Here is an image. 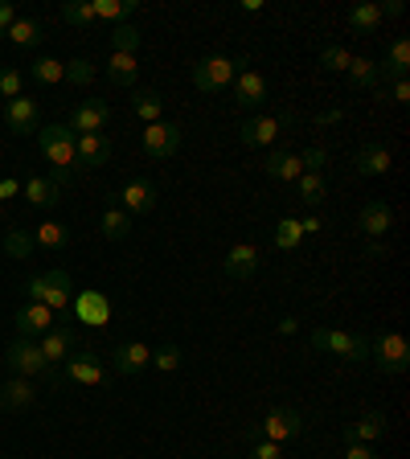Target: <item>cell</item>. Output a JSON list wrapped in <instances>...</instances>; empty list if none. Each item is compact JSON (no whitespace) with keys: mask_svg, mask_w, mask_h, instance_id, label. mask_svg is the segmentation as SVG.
<instances>
[{"mask_svg":"<svg viewBox=\"0 0 410 459\" xmlns=\"http://www.w3.org/2000/svg\"><path fill=\"white\" fill-rule=\"evenodd\" d=\"M308 344L316 352H333L341 361H369V341L366 336H357L349 328H312L308 332Z\"/></svg>","mask_w":410,"mask_h":459,"instance_id":"obj_4","label":"cell"},{"mask_svg":"<svg viewBox=\"0 0 410 459\" xmlns=\"http://www.w3.org/2000/svg\"><path fill=\"white\" fill-rule=\"evenodd\" d=\"M70 316H75L78 324L103 328V324H111V299L103 296V291H95V288L75 291V299H70Z\"/></svg>","mask_w":410,"mask_h":459,"instance_id":"obj_12","label":"cell"},{"mask_svg":"<svg viewBox=\"0 0 410 459\" xmlns=\"http://www.w3.org/2000/svg\"><path fill=\"white\" fill-rule=\"evenodd\" d=\"M369 361L378 365V374H406L410 369V344L402 332H378L369 341Z\"/></svg>","mask_w":410,"mask_h":459,"instance_id":"obj_6","label":"cell"},{"mask_svg":"<svg viewBox=\"0 0 410 459\" xmlns=\"http://www.w3.org/2000/svg\"><path fill=\"white\" fill-rule=\"evenodd\" d=\"M4 459H9V455H4Z\"/></svg>","mask_w":410,"mask_h":459,"instance_id":"obj_60","label":"cell"},{"mask_svg":"<svg viewBox=\"0 0 410 459\" xmlns=\"http://www.w3.org/2000/svg\"><path fill=\"white\" fill-rule=\"evenodd\" d=\"M300 242H304L300 218H283V222L275 226V246H280V250H300Z\"/></svg>","mask_w":410,"mask_h":459,"instance_id":"obj_40","label":"cell"},{"mask_svg":"<svg viewBox=\"0 0 410 459\" xmlns=\"http://www.w3.org/2000/svg\"><path fill=\"white\" fill-rule=\"evenodd\" d=\"M366 255H369V258H386V242H382V238H369Z\"/></svg>","mask_w":410,"mask_h":459,"instance_id":"obj_54","label":"cell"},{"mask_svg":"<svg viewBox=\"0 0 410 459\" xmlns=\"http://www.w3.org/2000/svg\"><path fill=\"white\" fill-rule=\"evenodd\" d=\"M148 365H152V349L144 341H128V344H119V349L111 352V369H115V374H123V377L144 374Z\"/></svg>","mask_w":410,"mask_h":459,"instance_id":"obj_17","label":"cell"},{"mask_svg":"<svg viewBox=\"0 0 410 459\" xmlns=\"http://www.w3.org/2000/svg\"><path fill=\"white\" fill-rule=\"evenodd\" d=\"M33 242L45 246V250H62V246L70 242V230H66L62 222H42L33 230Z\"/></svg>","mask_w":410,"mask_h":459,"instance_id":"obj_36","label":"cell"},{"mask_svg":"<svg viewBox=\"0 0 410 459\" xmlns=\"http://www.w3.org/2000/svg\"><path fill=\"white\" fill-rule=\"evenodd\" d=\"M390 99L406 107V103H410V83H406V78H394V86H390Z\"/></svg>","mask_w":410,"mask_h":459,"instance_id":"obj_49","label":"cell"},{"mask_svg":"<svg viewBox=\"0 0 410 459\" xmlns=\"http://www.w3.org/2000/svg\"><path fill=\"white\" fill-rule=\"evenodd\" d=\"M263 255H259V246L255 242H238L226 250V258H222V271H226L230 279H250L255 271H259Z\"/></svg>","mask_w":410,"mask_h":459,"instance_id":"obj_18","label":"cell"},{"mask_svg":"<svg viewBox=\"0 0 410 459\" xmlns=\"http://www.w3.org/2000/svg\"><path fill=\"white\" fill-rule=\"evenodd\" d=\"M296 123V111H280V115H250L242 128H238V139L247 148H271L280 131H288Z\"/></svg>","mask_w":410,"mask_h":459,"instance_id":"obj_7","label":"cell"},{"mask_svg":"<svg viewBox=\"0 0 410 459\" xmlns=\"http://www.w3.org/2000/svg\"><path fill=\"white\" fill-rule=\"evenodd\" d=\"M29 75L42 86H58L66 78V62H58V58H37V62L29 66Z\"/></svg>","mask_w":410,"mask_h":459,"instance_id":"obj_38","label":"cell"},{"mask_svg":"<svg viewBox=\"0 0 410 459\" xmlns=\"http://www.w3.org/2000/svg\"><path fill=\"white\" fill-rule=\"evenodd\" d=\"M131 107H136V115H140L144 123H156L161 111H164V95H161V91H136Z\"/></svg>","mask_w":410,"mask_h":459,"instance_id":"obj_35","label":"cell"},{"mask_svg":"<svg viewBox=\"0 0 410 459\" xmlns=\"http://www.w3.org/2000/svg\"><path fill=\"white\" fill-rule=\"evenodd\" d=\"M324 193H328V189H324V177H320V172H304L300 181H296V202L308 205V210H316V205L324 202Z\"/></svg>","mask_w":410,"mask_h":459,"instance_id":"obj_34","label":"cell"},{"mask_svg":"<svg viewBox=\"0 0 410 459\" xmlns=\"http://www.w3.org/2000/svg\"><path fill=\"white\" fill-rule=\"evenodd\" d=\"M0 222H4V205H0Z\"/></svg>","mask_w":410,"mask_h":459,"instance_id":"obj_58","label":"cell"},{"mask_svg":"<svg viewBox=\"0 0 410 459\" xmlns=\"http://www.w3.org/2000/svg\"><path fill=\"white\" fill-rule=\"evenodd\" d=\"M386 410H369V415H361L357 423H349L345 427V443H374V439L386 435Z\"/></svg>","mask_w":410,"mask_h":459,"instance_id":"obj_24","label":"cell"},{"mask_svg":"<svg viewBox=\"0 0 410 459\" xmlns=\"http://www.w3.org/2000/svg\"><path fill=\"white\" fill-rule=\"evenodd\" d=\"M33 402H37V390L29 385V377H9L0 385V406L4 410H29Z\"/></svg>","mask_w":410,"mask_h":459,"instance_id":"obj_26","label":"cell"},{"mask_svg":"<svg viewBox=\"0 0 410 459\" xmlns=\"http://www.w3.org/2000/svg\"><path fill=\"white\" fill-rule=\"evenodd\" d=\"M378 70H382V78H406V70H410V42L406 37L390 42V50H386Z\"/></svg>","mask_w":410,"mask_h":459,"instance_id":"obj_29","label":"cell"},{"mask_svg":"<svg viewBox=\"0 0 410 459\" xmlns=\"http://www.w3.org/2000/svg\"><path fill=\"white\" fill-rule=\"evenodd\" d=\"M275 328H280L283 336H296V332H300V324H296V316H280V324H275Z\"/></svg>","mask_w":410,"mask_h":459,"instance_id":"obj_53","label":"cell"},{"mask_svg":"<svg viewBox=\"0 0 410 459\" xmlns=\"http://www.w3.org/2000/svg\"><path fill=\"white\" fill-rule=\"evenodd\" d=\"M4 365H9L17 377H54L58 382V365L45 361L42 349H37V341H29V336H17V341L9 344Z\"/></svg>","mask_w":410,"mask_h":459,"instance_id":"obj_5","label":"cell"},{"mask_svg":"<svg viewBox=\"0 0 410 459\" xmlns=\"http://www.w3.org/2000/svg\"><path fill=\"white\" fill-rule=\"evenodd\" d=\"M156 181H148V177H136V181H128L123 185V193H119V205H123V214H136V218H144V214H152L156 210Z\"/></svg>","mask_w":410,"mask_h":459,"instance_id":"obj_16","label":"cell"},{"mask_svg":"<svg viewBox=\"0 0 410 459\" xmlns=\"http://www.w3.org/2000/svg\"><path fill=\"white\" fill-rule=\"evenodd\" d=\"M78 136L66 123H50V128H37V148H42V156L50 164H54V172H50V181H58L66 189L70 185V177L78 172Z\"/></svg>","mask_w":410,"mask_h":459,"instance_id":"obj_1","label":"cell"},{"mask_svg":"<svg viewBox=\"0 0 410 459\" xmlns=\"http://www.w3.org/2000/svg\"><path fill=\"white\" fill-rule=\"evenodd\" d=\"M353 169L361 172V177H386V172H390V148H386V144H378V139L361 144L357 156H353Z\"/></svg>","mask_w":410,"mask_h":459,"instance_id":"obj_20","label":"cell"},{"mask_svg":"<svg viewBox=\"0 0 410 459\" xmlns=\"http://www.w3.org/2000/svg\"><path fill=\"white\" fill-rule=\"evenodd\" d=\"M25 296H29L33 304H45L50 312H66L70 299H75V283H70V275H66L62 267H50V271H42V275L25 279Z\"/></svg>","mask_w":410,"mask_h":459,"instance_id":"obj_2","label":"cell"},{"mask_svg":"<svg viewBox=\"0 0 410 459\" xmlns=\"http://www.w3.org/2000/svg\"><path fill=\"white\" fill-rule=\"evenodd\" d=\"M4 128L17 131V136H37L42 128V107H37V99H9L4 103Z\"/></svg>","mask_w":410,"mask_h":459,"instance_id":"obj_13","label":"cell"},{"mask_svg":"<svg viewBox=\"0 0 410 459\" xmlns=\"http://www.w3.org/2000/svg\"><path fill=\"white\" fill-rule=\"evenodd\" d=\"M300 164H304V172H324V164H328V152H324L320 144H312V148L300 152Z\"/></svg>","mask_w":410,"mask_h":459,"instance_id":"obj_47","label":"cell"},{"mask_svg":"<svg viewBox=\"0 0 410 459\" xmlns=\"http://www.w3.org/2000/svg\"><path fill=\"white\" fill-rule=\"evenodd\" d=\"M12 21H17V9H12L9 0H0V33L9 29V25H12Z\"/></svg>","mask_w":410,"mask_h":459,"instance_id":"obj_50","label":"cell"},{"mask_svg":"<svg viewBox=\"0 0 410 459\" xmlns=\"http://www.w3.org/2000/svg\"><path fill=\"white\" fill-rule=\"evenodd\" d=\"M91 9H95V21H115V25H123L131 12L140 9V0H91Z\"/></svg>","mask_w":410,"mask_h":459,"instance_id":"obj_30","label":"cell"},{"mask_svg":"<svg viewBox=\"0 0 410 459\" xmlns=\"http://www.w3.org/2000/svg\"><path fill=\"white\" fill-rule=\"evenodd\" d=\"M17 328H21V336H29V341H37V336H45L50 328H58V312H50L45 304H33V299H25L21 308H17Z\"/></svg>","mask_w":410,"mask_h":459,"instance_id":"obj_15","label":"cell"},{"mask_svg":"<svg viewBox=\"0 0 410 459\" xmlns=\"http://www.w3.org/2000/svg\"><path fill=\"white\" fill-rule=\"evenodd\" d=\"M230 103L242 111H259L263 103H267V78H263L259 70L242 66L234 75V83H230Z\"/></svg>","mask_w":410,"mask_h":459,"instance_id":"obj_9","label":"cell"},{"mask_svg":"<svg viewBox=\"0 0 410 459\" xmlns=\"http://www.w3.org/2000/svg\"><path fill=\"white\" fill-rule=\"evenodd\" d=\"M140 29H136V25H115V29H111V54H136V50H140Z\"/></svg>","mask_w":410,"mask_h":459,"instance_id":"obj_37","label":"cell"},{"mask_svg":"<svg viewBox=\"0 0 410 459\" xmlns=\"http://www.w3.org/2000/svg\"><path fill=\"white\" fill-rule=\"evenodd\" d=\"M99 230H103V238H107V242H123V238L131 234V214H123L119 197H111V202H107V210H103V222H99Z\"/></svg>","mask_w":410,"mask_h":459,"instance_id":"obj_27","label":"cell"},{"mask_svg":"<svg viewBox=\"0 0 410 459\" xmlns=\"http://www.w3.org/2000/svg\"><path fill=\"white\" fill-rule=\"evenodd\" d=\"M21 95H25V75L12 70V66H4V70H0V99H21Z\"/></svg>","mask_w":410,"mask_h":459,"instance_id":"obj_45","label":"cell"},{"mask_svg":"<svg viewBox=\"0 0 410 459\" xmlns=\"http://www.w3.org/2000/svg\"><path fill=\"white\" fill-rule=\"evenodd\" d=\"M111 123V107L103 103V99H87V103H78L75 111H70V123L66 128L75 131V136H95V131H103Z\"/></svg>","mask_w":410,"mask_h":459,"instance_id":"obj_14","label":"cell"},{"mask_svg":"<svg viewBox=\"0 0 410 459\" xmlns=\"http://www.w3.org/2000/svg\"><path fill=\"white\" fill-rule=\"evenodd\" d=\"M288 447L283 443H271V439H250V459H283Z\"/></svg>","mask_w":410,"mask_h":459,"instance_id":"obj_46","label":"cell"},{"mask_svg":"<svg viewBox=\"0 0 410 459\" xmlns=\"http://www.w3.org/2000/svg\"><path fill=\"white\" fill-rule=\"evenodd\" d=\"M382 21H386V17H382V4H357V9H349V29L353 33H378L382 29Z\"/></svg>","mask_w":410,"mask_h":459,"instance_id":"obj_32","label":"cell"},{"mask_svg":"<svg viewBox=\"0 0 410 459\" xmlns=\"http://www.w3.org/2000/svg\"><path fill=\"white\" fill-rule=\"evenodd\" d=\"M181 123H169V119H156V123H148L144 128V152H148L152 161H169V156H177L181 152Z\"/></svg>","mask_w":410,"mask_h":459,"instance_id":"obj_10","label":"cell"},{"mask_svg":"<svg viewBox=\"0 0 410 459\" xmlns=\"http://www.w3.org/2000/svg\"><path fill=\"white\" fill-rule=\"evenodd\" d=\"M75 341H78V332L66 328V324H58V328H50L45 336H37V349H42V357L50 365H58V361H66V357L75 352Z\"/></svg>","mask_w":410,"mask_h":459,"instance_id":"obj_19","label":"cell"},{"mask_svg":"<svg viewBox=\"0 0 410 459\" xmlns=\"http://www.w3.org/2000/svg\"><path fill=\"white\" fill-rule=\"evenodd\" d=\"M300 230H304V238H308V234H320L324 222H320L316 214H308V218H300Z\"/></svg>","mask_w":410,"mask_h":459,"instance_id":"obj_51","label":"cell"},{"mask_svg":"<svg viewBox=\"0 0 410 459\" xmlns=\"http://www.w3.org/2000/svg\"><path fill=\"white\" fill-rule=\"evenodd\" d=\"M17 193H21V181H12V177L9 181H0V205L9 202V197H17Z\"/></svg>","mask_w":410,"mask_h":459,"instance_id":"obj_52","label":"cell"},{"mask_svg":"<svg viewBox=\"0 0 410 459\" xmlns=\"http://www.w3.org/2000/svg\"><path fill=\"white\" fill-rule=\"evenodd\" d=\"M33 250H37L33 234H25V230H4V255L9 258H29Z\"/></svg>","mask_w":410,"mask_h":459,"instance_id":"obj_41","label":"cell"},{"mask_svg":"<svg viewBox=\"0 0 410 459\" xmlns=\"http://www.w3.org/2000/svg\"><path fill=\"white\" fill-rule=\"evenodd\" d=\"M95 62H87V58H75V62H66V78L62 83H75V86H91L95 83Z\"/></svg>","mask_w":410,"mask_h":459,"instance_id":"obj_43","label":"cell"},{"mask_svg":"<svg viewBox=\"0 0 410 459\" xmlns=\"http://www.w3.org/2000/svg\"><path fill=\"white\" fill-rule=\"evenodd\" d=\"M394 226V210L386 202H366L361 218H357V230L366 238H386V230Z\"/></svg>","mask_w":410,"mask_h":459,"instance_id":"obj_22","label":"cell"},{"mask_svg":"<svg viewBox=\"0 0 410 459\" xmlns=\"http://www.w3.org/2000/svg\"><path fill=\"white\" fill-rule=\"evenodd\" d=\"M4 37H9L12 45H25V50H33V45H42V21H29V17H17V21L4 29Z\"/></svg>","mask_w":410,"mask_h":459,"instance_id":"obj_33","label":"cell"},{"mask_svg":"<svg viewBox=\"0 0 410 459\" xmlns=\"http://www.w3.org/2000/svg\"><path fill=\"white\" fill-rule=\"evenodd\" d=\"M402 9H406V4H402V0H390V4H382V17H398Z\"/></svg>","mask_w":410,"mask_h":459,"instance_id":"obj_55","label":"cell"},{"mask_svg":"<svg viewBox=\"0 0 410 459\" xmlns=\"http://www.w3.org/2000/svg\"><path fill=\"white\" fill-rule=\"evenodd\" d=\"M78 169H103V164L111 161V139L103 136V131H95V136H78Z\"/></svg>","mask_w":410,"mask_h":459,"instance_id":"obj_21","label":"cell"},{"mask_svg":"<svg viewBox=\"0 0 410 459\" xmlns=\"http://www.w3.org/2000/svg\"><path fill=\"white\" fill-rule=\"evenodd\" d=\"M0 369H4V357H0Z\"/></svg>","mask_w":410,"mask_h":459,"instance_id":"obj_59","label":"cell"},{"mask_svg":"<svg viewBox=\"0 0 410 459\" xmlns=\"http://www.w3.org/2000/svg\"><path fill=\"white\" fill-rule=\"evenodd\" d=\"M66 25H75V29H87L95 21V9H91V0H66L62 12H58Z\"/></svg>","mask_w":410,"mask_h":459,"instance_id":"obj_39","label":"cell"},{"mask_svg":"<svg viewBox=\"0 0 410 459\" xmlns=\"http://www.w3.org/2000/svg\"><path fill=\"white\" fill-rule=\"evenodd\" d=\"M349 58H353V54H349L345 45H336V42H328V45L320 50V66H324V70H333V75H345V70H349Z\"/></svg>","mask_w":410,"mask_h":459,"instance_id":"obj_42","label":"cell"},{"mask_svg":"<svg viewBox=\"0 0 410 459\" xmlns=\"http://www.w3.org/2000/svg\"><path fill=\"white\" fill-rule=\"evenodd\" d=\"M255 435L259 439H271V443H292V439L304 435V418L296 406H271L267 415H263V423L255 427Z\"/></svg>","mask_w":410,"mask_h":459,"instance_id":"obj_8","label":"cell"},{"mask_svg":"<svg viewBox=\"0 0 410 459\" xmlns=\"http://www.w3.org/2000/svg\"><path fill=\"white\" fill-rule=\"evenodd\" d=\"M62 377L75 385H103L107 382V365H103V357L99 352H70L62 361Z\"/></svg>","mask_w":410,"mask_h":459,"instance_id":"obj_11","label":"cell"},{"mask_svg":"<svg viewBox=\"0 0 410 459\" xmlns=\"http://www.w3.org/2000/svg\"><path fill=\"white\" fill-rule=\"evenodd\" d=\"M345 75H349V83H353L357 91H374V95L382 91V70H378V62H374V58L353 54V58H349Z\"/></svg>","mask_w":410,"mask_h":459,"instance_id":"obj_25","label":"cell"},{"mask_svg":"<svg viewBox=\"0 0 410 459\" xmlns=\"http://www.w3.org/2000/svg\"><path fill=\"white\" fill-rule=\"evenodd\" d=\"M181 349H177V344H161V349L152 352V365H156V369H161V374H177V369H181Z\"/></svg>","mask_w":410,"mask_h":459,"instance_id":"obj_44","label":"cell"},{"mask_svg":"<svg viewBox=\"0 0 410 459\" xmlns=\"http://www.w3.org/2000/svg\"><path fill=\"white\" fill-rule=\"evenodd\" d=\"M336 119H341V111H324V115L316 119V123H320V128H328V123H336Z\"/></svg>","mask_w":410,"mask_h":459,"instance_id":"obj_56","label":"cell"},{"mask_svg":"<svg viewBox=\"0 0 410 459\" xmlns=\"http://www.w3.org/2000/svg\"><path fill=\"white\" fill-rule=\"evenodd\" d=\"M345 459H378V451L369 443H345Z\"/></svg>","mask_w":410,"mask_h":459,"instance_id":"obj_48","label":"cell"},{"mask_svg":"<svg viewBox=\"0 0 410 459\" xmlns=\"http://www.w3.org/2000/svg\"><path fill=\"white\" fill-rule=\"evenodd\" d=\"M238 9H242V12H259V9H263V0H242Z\"/></svg>","mask_w":410,"mask_h":459,"instance_id":"obj_57","label":"cell"},{"mask_svg":"<svg viewBox=\"0 0 410 459\" xmlns=\"http://www.w3.org/2000/svg\"><path fill=\"white\" fill-rule=\"evenodd\" d=\"M136 75H140V62H136V54H111V62H107L111 86H136Z\"/></svg>","mask_w":410,"mask_h":459,"instance_id":"obj_31","label":"cell"},{"mask_svg":"<svg viewBox=\"0 0 410 459\" xmlns=\"http://www.w3.org/2000/svg\"><path fill=\"white\" fill-rule=\"evenodd\" d=\"M242 66H250L247 58H201V62H193V70H189V78H193V86L201 91V95H222V91H230V83H234V75L242 70Z\"/></svg>","mask_w":410,"mask_h":459,"instance_id":"obj_3","label":"cell"},{"mask_svg":"<svg viewBox=\"0 0 410 459\" xmlns=\"http://www.w3.org/2000/svg\"><path fill=\"white\" fill-rule=\"evenodd\" d=\"M263 172H267L271 181H283V185H296L304 177V164H300V156L296 152H283V148H275L267 156V164H263Z\"/></svg>","mask_w":410,"mask_h":459,"instance_id":"obj_23","label":"cell"},{"mask_svg":"<svg viewBox=\"0 0 410 459\" xmlns=\"http://www.w3.org/2000/svg\"><path fill=\"white\" fill-rule=\"evenodd\" d=\"M21 189H25V202L37 205V210H50V205H58V197H62V185L50 181V177H33Z\"/></svg>","mask_w":410,"mask_h":459,"instance_id":"obj_28","label":"cell"}]
</instances>
